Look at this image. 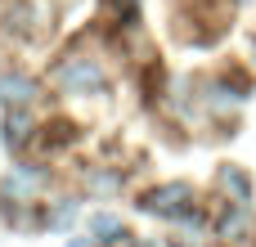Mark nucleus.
Masks as SVG:
<instances>
[{"label": "nucleus", "instance_id": "nucleus-1", "mask_svg": "<svg viewBox=\"0 0 256 247\" xmlns=\"http://www.w3.org/2000/svg\"><path fill=\"white\" fill-rule=\"evenodd\" d=\"M54 86L68 94H94V90H104V68L94 58H68L54 68Z\"/></svg>", "mask_w": 256, "mask_h": 247}, {"label": "nucleus", "instance_id": "nucleus-2", "mask_svg": "<svg viewBox=\"0 0 256 247\" xmlns=\"http://www.w3.org/2000/svg\"><path fill=\"white\" fill-rule=\"evenodd\" d=\"M140 207H144V212H153V216H180V212L189 207V189H184V184L148 189V194L140 198Z\"/></svg>", "mask_w": 256, "mask_h": 247}, {"label": "nucleus", "instance_id": "nucleus-3", "mask_svg": "<svg viewBox=\"0 0 256 247\" xmlns=\"http://www.w3.org/2000/svg\"><path fill=\"white\" fill-rule=\"evenodd\" d=\"M36 99V81L32 76H18V72H4L0 76V104L4 108H22Z\"/></svg>", "mask_w": 256, "mask_h": 247}, {"label": "nucleus", "instance_id": "nucleus-4", "mask_svg": "<svg viewBox=\"0 0 256 247\" xmlns=\"http://www.w3.org/2000/svg\"><path fill=\"white\" fill-rule=\"evenodd\" d=\"M90 230L99 234V243H112V238H126V230H122V220H117V216H94V220H90Z\"/></svg>", "mask_w": 256, "mask_h": 247}, {"label": "nucleus", "instance_id": "nucleus-5", "mask_svg": "<svg viewBox=\"0 0 256 247\" xmlns=\"http://www.w3.org/2000/svg\"><path fill=\"white\" fill-rule=\"evenodd\" d=\"M22 140H27V117H22V112H14V117H9V135H4V144H9V148H18Z\"/></svg>", "mask_w": 256, "mask_h": 247}, {"label": "nucleus", "instance_id": "nucleus-6", "mask_svg": "<svg viewBox=\"0 0 256 247\" xmlns=\"http://www.w3.org/2000/svg\"><path fill=\"white\" fill-rule=\"evenodd\" d=\"M220 180H225V184H230V189H234L238 198H248V180H243V176H238L234 166H230V171H220Z\"/></svg>", "mask_w": 256, "mask_h": 247}, {"label": "nucleus", "instance_id": "nucleus-7", "mask_svg": "<svg viewBox=\"0 0 256 247\" xmlns=\"http://www.w3.org/2000/svg\"><path fill=\"white\" fill-rule=\"evenodd\" d=\"M68 247H86V243H68Z\"/></svg>", "mask_w": 256, "mask_h": 247}]
</instances>
